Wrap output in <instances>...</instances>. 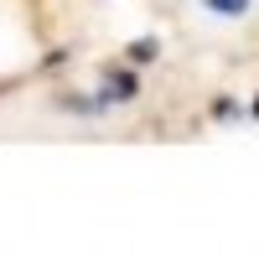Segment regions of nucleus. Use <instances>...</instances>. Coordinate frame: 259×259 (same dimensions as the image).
I'll list each match as a JSON object with an SVG mask.
<instances>
[{
  "label": "nucleus",
  "instance_id": "nucleus-2",
  "mask_svg": "<svg viewBox=\"0 0 259 259\" xmlns=\"http://www.w3.org/2000/svg\"><path fill=\"white\" fill-rule=\"evenodd\" d=\"M254 114H259V99H254Z\"/></svg>",
  "mask_w": 259,
  "mask_h": 259
},
{
  "label": "nucleus",
  "instance_id": "nucleus-1",
  "mask_svg": "<svg viewBox=\"0 0 259 259\" xmlns=\"http://www.w3.org/2000/svg\"><path fill=\"white\" fill-rule=\"evenodd\" d=\"M202 6H207L212 16H223V21H239V16L254 11V0H202Z\"/></svg>",
  "mask_w": 259,
  "mask_h": 259
}]
</instances>
